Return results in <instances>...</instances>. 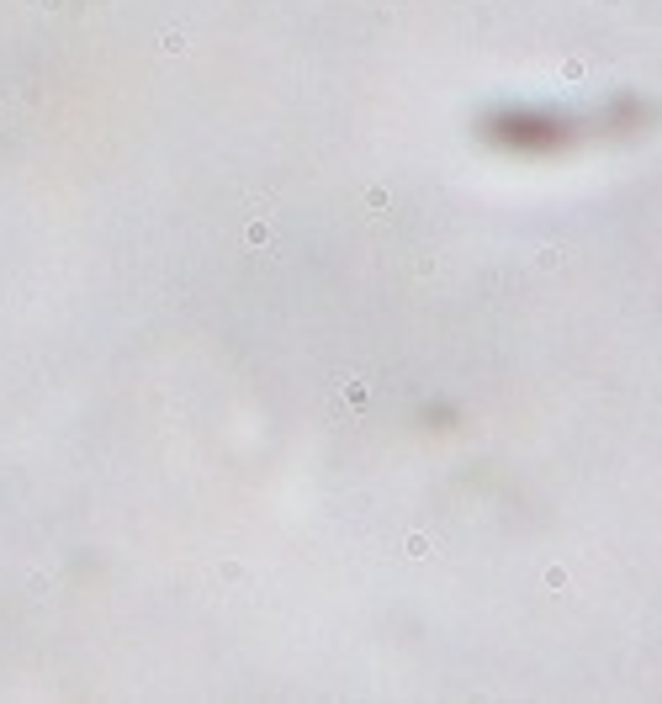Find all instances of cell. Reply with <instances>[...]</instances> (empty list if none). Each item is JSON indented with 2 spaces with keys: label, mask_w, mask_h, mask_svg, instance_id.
Wrapping results in <instances>:
<instances>
[{
  "label": "cell",
  "mask_w": 662,
  "mask_h": 704,
  "mask_svg": "<svg viewBox=\"0 0 662 704\" xmlns=\"http://www.w3.org/2000/svg\"><path fill=\"white\" fill-rule=\"evenodd\" d=\"M339 403H350V408H366V382H345V387H339Z\"/></svg>",
  "instance_id": "1"
},
{
  "label": "cell",
  "mask_w": 662,
  "mask_h": 704,
  "mask_svg": "<svg viewBox=\"0 0 662 704\" xmlns=\"http://www.w3.org/2000/svg\"><path fill=\"white\" fill-rule=\"evenodd\" d=\"M159 48H165V53H186V32H181V27H170V32L159 37Z\"/></svg>",
  "instance_id": "2"
},
{
  "label": "cell",
  "mask_w": 662,
  "mask_h": 704,
  "mask_svg": "<svg viewBox=\"0 0 662 704\" xmlns=\"http://www.w3.org/2000/svg\"><path fill=\"white\" fill-rule=\"evenodd\" d=\"M408 556H429V540H424V535H408Z\"/></svg>",
  "instance_id": "3"
},
{
  "label": "cell",
  "mask_w": 662,
  "mask_h": 704,
  "mask_svg": "<svg viewBox=\"0 0 662 704\" xmlns=\"http://www.w3.org/2000/svg\"><path fill=\"white\" fill-rule=\"evenodd\" d=\"M43 6H48V11H69L74 0H43Z\"/></svg>",
  "instance_id": "4"
}]
</instances>
